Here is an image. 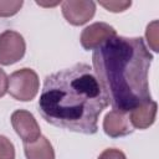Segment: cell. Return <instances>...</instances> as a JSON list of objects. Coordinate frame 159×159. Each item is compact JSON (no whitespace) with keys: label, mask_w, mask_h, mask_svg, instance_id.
<instances>
[{"label":"cell","mask_w":159,"mask_h":159,"mask_svg":"<svg viewBox=\"0 0 159 159\" xmlns=\"http://www.w3.org/2000/svg\"><path fill=\"white\" fill-rule=\"evenodd\" d=\"M109 104L92 67L76 63L45 78L39 112L50 124L82 134L98 130V118Z\"/></svg>","instance_id":"6da1fadb"},{"label":"cell","mask_w":159,"mask_h":159,"mask_svg":"<svg viewBox=\"0 0 159 159\" xmlns=\"http://www.w3.org/2000/svg\"><path fill=\"white\" fill-rule=\"evenodd\" d=\"M152 61L142 37L114 36L94 50L93 71L114 111L129 113L152 99L148 83Z\"/></svg>","instance_id":"7a4b0ae2"},{"label":"cell","mask_w":159,"mask_h":159,"mask_svg":"<svg viewBox=\"0 0 159 159\" xmlns=\"http://www.w3.org/2000/svg\"><path fill=\"white\" fill-rule=\"evenodd\" d=\"M40 81L37 73L31 68H20L9 77L7 92L11 97L21 102L34 99L39 92Z\"/></svg>","instance_id":"3957f363"},{"label":"cell","mask_w":159,"mask_h":159,"mask_svg":"<svg viewBox=\"0 0 159 159\" xmlns=\"http://www.w3.org/2000/svg\"><path fill=\"white\" fill-rule=\"evenodd\" d=\"M26 51V43L19 32L6 30L0 34V65L10 66L20 61Z\"/></svg>","instance_id":"277c9868"},{"label":"cell","mask_w":159,"mask_h":159,"mask_svg":"<svg viewBox=\"0 0 159 159\" xmlns=\"http://www.w3.org/2000/svg\"><path fill=\"white\" fill-rule=\"evenodd\" d=\"M11 124L16 134L22 139L24 143H32L41 137V129L29 111L17 109L11 114Z\"/></svg>","instance_id":"5b68a950"},{"label":"cell","mask_w":159,"mask_h":159,"mask_svg":"<svg viewBox=\"0 0 159 159\" xmlns=\"http://www.w3.org/2000/svg\"><path fill=\"white\" fill-rule=\"evenodd\" d=\"M61 9L67 22L73 26H81L93 17L96 12V2L84 0H67L61 4Z\"/></svg>","instance_id":"8992f818"},{"label":"cell","mask_w":159,"mask_h":159,"mask_svg":"<svg viewBox=\"0 0 159 159\" xmlns=\"http://www.w3.org/2000/svg\"><path fill=\"white\" fill-rule=\"evenodd\" d=\"M117 36L114 27L106 22H94L87 26L80 37L81 45L84 50H97L109 39Z\"/></svg>","instance_id":"52a82bcc"},{"label":"cell","mask_w":159,"mask_h":159,"mask_svg":"<svg viewBox=\"0 0 159 159\" xmlns=\"http://www.w3.org/2000/svg\"><path fill=\"white\" fill-rule=\"evenodd\" d=\"M103 129H104V133L111 138L124 137L133 133L134 130L127 113L114 111V109L106 114L103 119Z\"/></svg>","instance_id":"ba28073f"},{"label":"cell","mask_w":159,"mask_h":159,"mask_svg":"<svg viewBox=\"0 0 159 159\" xmlns=\"http://www.w3.org/2000/svg\"><path fill=\"white\" fill-rule=\"evenodd\" d=\"M157 116V102L153 99H148L132 109L129 112V122L133 128L137 129H147L149 128Z\"/></svg>","instance_id":"9c48e42d"},{"label":"cell","mask_w":159,"mask_h":159,"mask_svg":"<svg viewBox=\"0 0 159 159\" xmlns=\"http://www.w3.org/2000/svg\"><path fill=\"white\" fill-rule=\"evenodd\" d=\"M26 159H55V150L50 140L41 135L32 143H24Z\"/></svg>","instance_id":"30bf717a"},{"label":"cell","mask_w":159,"mask_h":159,"mask_svg":"<svg viewBox=\"0 0 159 159\" xmlns=\"http://www.w3.org/2000/svg\"><path fill=\"white\" fill-rule=\"evenodd\" d=\"M22 0H0V17H10L20 11Z\"/></svg>","instance_id":"8fae6325"},{"label":"cell","mask_w":159,"mask_h":159,"mask_svg":"<svg viewBox=\"0 0 159 159\" xmlns=\"http://www.w3.org/2000/svg\"><path fill=\"white\" fill-rule=\"evenodd\" d=\"M0 159H15L14 144L5 135H0Z\"/></svg>","instance_id":"7c38bea8"},{"label":"cell","mask_w":159,"mask_h":159,"mask_svg":"<svg viewBox=\"0 0 159 159\" xmlns=\"http://www.w3.org/2000/svg\"><path fill=\"white\" fill-rule=\"evenodd\" d=\"M145 37L153 51H158V21H152L145 30Z\"/></svg>","instance_id":"4fadbf2b"},{"label":"cell","mask_w":159,"mask_h":159,"mask_svg":"<svg viewBox=\"0 0 159 159\" xmlns=\"http://www.w3.org/2000/svg\"><path fill=\"white\" fill-rule=\"evenodd\" d=\"M99 5L111 12H122L130 7L132 1H99Z\"/></svg>","instance_id":"5bb4252c"},{"label":"cell","mask_w":159,"mask_h":159,"mask_svg":"<svg viewBox=\"0 0 159 159\" xmlns=\"http://www.w3.org/2000/svg\"><path fill=\"white\" fill-rule=\"evenodd\" d=\"M98 159H127V158L122 150L116 149V148H108V149H104L99 154Z\"/></svg>","instance_id":"9a60e30c"},{"label":"cell","mask_w":159,"mask_h":159,"mask_svg":"<svg viewBox=\"0 0 159 159\" xmlns=\"http://www.w3.org/2000/svg\"><path fill=\"white\" fill-rule=\"evenodd\" d=\"M7 83H9V77L6 76L5 71L0 68V98L5 96L7 92Z\"/></svg>","instance_id":"2e32d148"}]
</instances>
